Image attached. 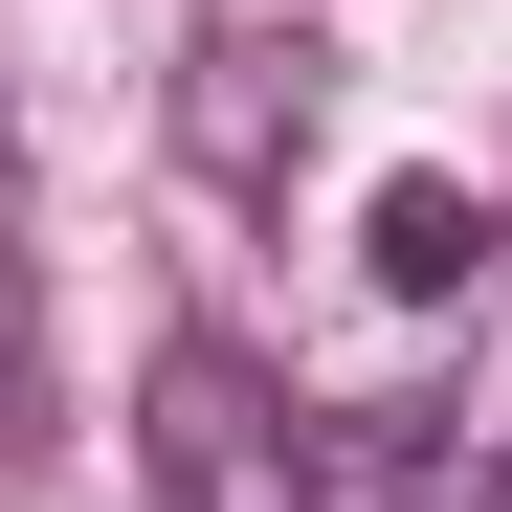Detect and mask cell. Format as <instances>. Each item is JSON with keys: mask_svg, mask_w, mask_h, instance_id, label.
<instances>
[{"mask_svg": "<svg viewBox=\"0 0 512 512\" xmlns=\"http://www.w3.org/2000/svg\"><path fill=\"white\" fill-rule=\"evenodd\" d=\"M134 468H156V512H312V423L223 357V334H179L156 357V423H134Z\"/></svg>", "mask_w": 512, "mask_h": 512, "instance_id": "obj_1", "label": "cell"}, {"mask_svg": "<svg viewBox=\"0 0 512 512\" xmlns=\"http://www.w3.org/2000/svg\"><path fill=\"white\" fill-rule=\"evenodd\" d=\"M312 134H334V45H312V23H201V45H179V179L290 201Z\"/></svg>", "mask_w": 512, "mask_h": 512, "instance_id": "obj_2", "label": "cell"}, {"mask_svg": "<svg viewBox=\"0 0 512 512\" xmlns=\"http://www.w3.org/2000/svg\"><path fill=\"white\" fill-rule=\"evenodd\" d=\"M379 290H401V312L490 290V201H468V179H379Z\"/></svg>", "mask_w": 512, "mask_h": 512, "instance_id": "obj_3", "label": "cell"}, {"mask_svg": "<svg viewBox=\"0 0 512 512\" xmlns=\"http://www.w3.org/2000/svg\"><path fill=\"white\" fill-rule=\"evenodd\" d=\"M0 357H23V290H0Z\"/></svg>", "mask_w": 512, "mask_h": 512, "instance_id": "obj_4", "label": "cell"}, {"mask_svg": "<svg viewBox=\"0 0 512 512\" xmlns=\"http://www.w3.org/2000/svg\"><path fill=\"white\" fill-rule=\"evenodd\" d=\"M0 423H23V357H0Z\"/></svg>", "mask_w": 512, "mask_h": 512, "instance_id": "obj_5", "label": "cell"}, {"mask_svg": "<svg viewBox=\"0 0 512 512\" xmlns=\"http://www.w3.org/2000/svg\"><path fill=\"white\" fill-rule=\"evenodd\" d=\"M468 512H512V468H490V490H468Z\"/></svg>", "mask_w": 512, "mask_h": 512, "instance_id": "obj_6", "label": "cell"}]
</instances>
